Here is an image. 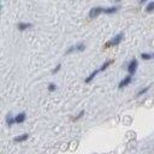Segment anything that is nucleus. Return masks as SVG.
I'll return each mask as SVG.
<instances>
[{"mask_svg": "<svg viewBox=\"0 0 154 154\" xmlns=\"http://www.w3.org/2000/svg\"><path fill=\"white\" fill-rule=\"evenodd\" d=\"M146 10H147V12H153L154 11V1H151L147 7H146Z\"/></svg>", "mask_w": 154, "mask_h": 154, "instance_id": "12", "label": "nucleus"}, {"mask_svg": "<svg viewBox=\"0 0 154 154\" xmlns=\"http://www.w3.org/2000/svg\"><path fill=\"white\" fill-rule=\"evenodd\" d=\"M60 68H61V64H58V65H57V66L52 70V74H53V75H54V74H57V72H58V71L60 70Z\"/></svg>", "mask_w": 154, "mask_h": 154, "instance_id": "16", "label": "nucleus"}, {"mask_svg": "<svg viewBox=\"0 0 154 154\" xmlns=\"http://www.w3.org/2000/svg\"><path fill=\"white\" fill-rule=\"evenodd\" d=\"M131 81H133V77H131V75H129V76H126L125 78H123L119 82V84H118V88L119 89H122V88H124V87H126V86H129L131 83Z\"/></svg>", "mask_w": 154, "mask_h": 154, "instance_id": "4", "label": "nucleus"}, {"mask_svg": "<svg viewBox=\"0 0 154 154\" xmlns=\"http://www.w3.org/2000/svg\"><path fill=\"white\" fill-rule=\"evenodd\" d=\"M99 72H100V69H96V70H94V71L92 72V74H90V75H89V76H88V77L84 79V82H86V83H90L95 78V76L99 74Z\"/></svg>", "mask_w": 154, "mask_h": 154, "instance_id": "5", "label": "nucleus"}, {"mask_svg": "<svg viewBox=\"0 0 154 154\" xmlns=\"http://www.w3.org/2000/svg\"><path fill=\"white\" fill-rule=\"evenodd\" d=\"M119 7L118 6H111V7H107V9H104V13L106 15H113L118 11Z\"/></svg>", "mask_w": 154, "mask_h": 154, "instance_id": "8", "label": "nucleus"}, {"mask_svg": "<svg viewBox=\"0 0 154 154\" xmlns=\"http://www.w3.org/2000/svg\"><path fill=\"white\" fill-rule=\"evenodd\" d=\"M123 36H124V34H123V33H119V34H117L115 37H112L108 42H106V44H105L104 48H110V47H113V46H117V45H119V44L122 42V40H123Z\"/></svg>", "mask_w": 154, "mask_h": 154, "instance_id": "1", "label": "nucleus"}, {"mask_svg": "<svg viewBox=\"0 0 154 154\" xmlns=\"http://www.w3.org/2000/svg\"><path fill=\"white\" fill-rule=\"evenodd\" d=\"M31 27H33V24H31V23H24V22L18 23V26H17L18 30H21V31H24V30H27V29H29Z\"/></svg>", "mask_w": 154, "mask_h": 154, "instance_id": "6", "label": "nucleus"}, {"mask_svg": "<svg viewBox=\"0 0 154 154\" xmlns=\"http://www.w3.org/2000/svg\"><path fill=\"white\" fill-rule=\"evenodd\" d=\"M6 123H7V125H9V126H11L13 123H16V119L11 115H9V116H7V118H6Z\"/></svg>", "mask_w": 154, "mask_h": 154, "instance_id": "11", "label": "nucleus"}, {"mask_svg": "<svg viewBox=\"0 0 154 154\" xmlns=\"http://www.w3.org/2000/svg\"><path fill=\"white\" fill-rule=\"evenodd\" d=\"M84 48H86L84 44H78V45H76V51H78V52H83Z\"/></svg>", "mask_w": 154, "mask_h": 154, "instance_id": "14", "label": "nucleus"}, {"mask_svg": "<svg viewBox=\"0 0 154 154\" xmlns=\"http://www.w3.org/2000/svg\"><path fill=\"white\" fill-rule=\"evenodd\" d=\"M149 90V87H146V88H143V89H141V90L139 92V93H137V95L136 96H141V95H143L144 93H147Z\"/></svg>", "mask_w": 154, "mask_h": 154, "instance_id": "15", "label": "nucleus"}, {"mask_svg": "<svg viewBox=\"0 0 154 154\" xmlns=\"http://www.w3.org/2000/svg\"><path fill=\"white\" fill-rule=\"evenodd\" d=\"M112 63H113V60H106V61H105V63L102 64V65H101V66L99 68V69H100V72H101V71H105V70H106V69H107V68H108V66L111 65Z\"/></svg>", "mask_w": 154, "mask_h": 154, "instance_id": "10", "label": "nucleus"}, {"mask_svg": "<svg viewBox=\"0 0 154 154\" xmlns=\"http://www.w3.org/2000/svg\"><path fill=\"white\" fill-rule=\"evenodd\" d=\"M26 118H27V116H26V113H24V112H21V113H18V115L15 117V119H16V123H17V124H21V123H23V122L26 120Z\"/></svg>", "mask_w": 154, "mask_h": 154, "instance_id": "7", "label": "nucleus"}, {"mask_svg": "<svg viewBox=\"0 0 154 154\" xmlns=\"http://www.w3.org/2000/svg\"><path fill=\"white\" fill-rule=\"evenodd\" d=\"M101 13H104V9H102V7H100V6L93 7V9L89 11V18L94 19V18H96V17H99Z\"/></svg>", "mask_w": 154, "mask_h": 154, "instance_id": "2", "label": "nucleus"}, {"mask_svg": "<svg viewBox=\"0 0 154 154\" xmlns=\"http://www.w3.org/2000/svg\"><path fill=\"white\" fill-rule=\"evenodd\" d=\"M152 57H153V58H154V53H152Z\"/></svg>", "mask_w": 154, "mask_h": 154, "instance_id": "22", "label": "nucleus"}, {"mask_svg": "<svg viewBox=\"0 0 154 154\" xmlns=\"http://www.w3.org/2000/svg\"><path fill=\"white\" fill-rule=\"evenodd\" d=\"M55 89H57V86L54 83H51L50 86H48V90H50V92H54Z\"/></svg>", "mask_w": 154, "mask_h": 154, "instance_id": "17", "label": "nucleus"}, {"mask_svg": "<svg viewBox=\"0 0 154 154\" xmlns=\"http://www.w3.org/2000/svg\"><path fill=\"white\" fill-rule=\"evenodd\" d=\"M83 115H84V111H81V112H79V115H78L77 117H75V118H74V120H77V119H79V118L82 117Z\"/></svg>", "mask_w": 154, "mask_h": 154, "instance_id": "19", "label": "nucleus"}, {"mask_svg": "<svg viewBox=\"0 0 154 154\" xmlns=\"http://www.w3.org/2000/svg\"><path fill=\"white\" fill-rule=\"evenodd\" d=\"M115 1H116V3H120V1H122V0H115Z\"/></svg>", "mask_w": 154, "mask_h": 154, "instance_id": "21", "label": "nucleus"}, {"mask_svg": "<svg viewBox=\"0 0 154 154\" xmlns=\"http://www.w3.org/2000/svg\"><path fill=\"white\" fill-rule=\"evenodd\" d=\"M28 137H29L28 134H23V135H19V136H16L15 139H13V141L15 142H22V141L28 140Z\"/></svg>", "mask_w": 154, "mask_h": 154, "instance_id": "9", "label": "nucleus"}, {"mask_svg": "<svg viewBox=\"0 0 154 154\" xmlns=\"http://www.w3.org/2000/svg\"><path fill=\"white\" fill-rule=\"evenodd\" d=\"M74 51H76V46H71V47L69 48V50L66 51V54H70V53H72Z\"/></svg>", "mask_w": 154, "mask_h": 154, "instance_id": "18", "label": "nucleus"}, {"mask_svg": "<svg viewBox=\"0 0 154 154\" xmlns=\"http://www.w3.org/2000/svg\"><path fill=\"white\" fill-rule=\"evenodd\" d=\"M137 66H139V61H137V59H133L130 61V64L128 65V72L129 75H134L136 70H137Z\"/></svg>", "mask_w": 154, "mask_h": 154, "instance_id": "3", "label": "nucleus"}, {"mask_svg": "<svg viewBox=\"0 0 154 154\" xmlns=\"http://www.w3.org/2000/svg\"><path fill=\"white\" fill-rule=\"evenodd\" d=\"M147 0H140V4H143V3H146Z\"/></svg>", "mask_w": 154, "mask_h": 154, "instance_id": "20", "label": "nucleus"}, {"mask_svg": "<svg viewBox=\"0 0 154 154\" xmlns=\"http://www.w3.org/2000/svg\"><path fill=\"white\" fill-rule=\"evenodd\" d=\"M141 58H142L143 60H149V59L153 58V57H152V54H149V53H142V54H141Z\"/></svg>", "mask_w": 154, "mask_h": 154, "instance_id": "13", "label": "nucleus"}]
</instances>
